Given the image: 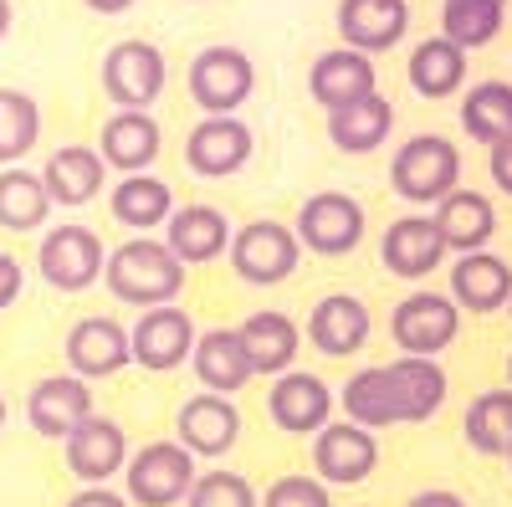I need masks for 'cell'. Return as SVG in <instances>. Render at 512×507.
<instances>
[{
    "label": "cell",
    "mask_w": 512,
    "mask_h": 507,
    "mask_svg": "<svg viewBox=\"0 0 512 507\" xmlns=\"http://www.w3.org/2000/svg\"><path fill=\"white\" fill-rule=\"evenodd\" d=\"M461 129H466V139H477L482 149L507 144L512 139V82H502V77L477 82V88L461 98Z\"/></svg>",
    "instance_id": "4dcf8cb0"
},
{
    "label": "cell",
    "mask_w": 512,
    "mask_h": 507,
    "mask_svg": "<svg viewBox=\"0 0 512 507\" xmlns=\"http://www.w3.org/2000/svg\"><path fill=\"white\" fill-rule=\"evenodd\" d=\"M344 420L364 431H384V426H420L431 420L446 400V369L436 359H410L400 354L395 364H374L344 379V390L333 395Z\"/></svg>",
    "instance_id": "6da1fadb"
},
{
    "label": "cell",
    "mask_w": 512,
    "mask_h": 507,
    "mask_svg": "<svg viewBox=\"0 0 512 507\" xmlns=\"http://www.w3.org/2000/svg\"><path fill=\"white\" fill-rule=\"evenodd\" d=\"M390 185L400 200H420V205H436L441 195H451L461 185V154L451 139L441 134H415L395 149L390 159Z\"/></svg>",
    "instance_id": "3957f363"
},
{
    "label": "cell",
    "mask_w": 512,
    "mask_h": 507,
    "mask_svg": "<svg viewBox=\"0 0 512 507\" xmlns=\"http://www.w3.org/2000/svg\"><path fill=\"white\" fill-rule=\"evenodd\" d=\"M175 431H180V446L190 456H226L236 446V436H241V415H236L231 395L200 390L195 400L180 405V426Z\"/></svg>",
    "instance_id": "603a6c76"
},
{
    "label": "cell",
    "mask_w": 512,
    "mask_h": 507,
    "mask_svg": "<svg viewBox=\"0 0 512 507\" xmlns=\"http://www.w3.org/2000/svg\"><path fill=\"white\" fill-rule=\"evenodd\" d=\"M507 379H512V354H507ZM507 390H512V385H507Z\"/></svg>",
    "instance_id": "7dc6e473"
},
{
    "label": "cell",
    "mask_w": 512,
    "mask_h": 507,
    "mask_svg": "<svg viewBox=\"0 0 512 507\" xmlns=\"http://www.w3.org/2000/svg\"><path fill=\"white\" fill-rule=\"evenodd\" d=\"M103 180H108V164L88 144H67L41 164V185H47L52 205H88L103 195Z\"/></svg>",
    "instance_id": "4316f807"
},
{
    "label": "cell",
    "mask_w": 512,
    "mask_h": 507,
    "mask_svg": "<svg viewBox=\"0 0 512 507\" xmlns=\"http://www.w3.org/2000/svg\"><path fill=\"white\" fill-rule=\"evenodd\" d=\"M6 31H11V0H0V41H6Z\"/></svg>",
    "instance_id": "f6af8a7d"
},
{
    "label": "cell",
    "mask_w": 512,
    "mask_h": 507,
    "mask_svg": "<svg viewBox=\"0 0 512 507\" xmlns=\"http://www.w3.org/2000/svg\"><path fill=\"white\" fill-rule=\"evenodd\" d=\"M507 467H512V451H507Z\"/></svg>",
    "instance_id": "c3c4849f"
},
{
    "label": "cell",
    "mask_w": 512,
    "mask_h": 507,
    "mask_svg": "<svg viewBox=\"0 0 512 507\" xmlns=\"http://www.w3.org/2000/svg\"><path fill=\"white\" fill-rule=\"evenodd\" d=\"M47 216H52V200H47L41 175H31L21 164L0 169V226L6 231H41Z\"/></svg>",
    "instance_id": "836d02e7"
},
{
    "label": "cell",
    "mask_w": 512,
    "mask_h": 507,
    "mask_svg": "<svg viewBox=\"0 0 512 507\" xmlns=\"http://www.w3.org/2000/svg\"><path fill=\"white\" fill-rule=\"evenodd\" d=\"M441 36L461 52L487 47V41L502 36V6L497 0H446L441 6Z\"/></svg>",
    "instance_id": "d590c367"
},
{
    "label": "cell",
    "mask_w": 512,
    "mask_h": 507,
    "mask_svg": "<svg viewBox=\"0 0 512 507\" xmlns=\"http://www.w3.org/2000/svg\"><path fill=\"white\" fill-rule=\"evenodd\" d=\"M175 210V190L154 175H123L118 190H113V221L128 226V231H154L169 221Z\"/></svg>",
    "instance_id": "d6a6232c"
},
{
    "label": "cell",
    "mask_w": 512,
    "mask_h": 507,
    "mask_svg": "<svg viewBox=\"0 0 512 507\" xmlns=\"http://www.w3.org/2000/svg\"><path fill=\"white\" fill-rule=\"evenodd\" d=\"M461 82H466V52L451 47L446 36H425L420 47L410 52V88L420 98L441 103V98L461 93Z\"/></svg>",
    "instance_id": "1f68e13d"
},
{
    "label": "cell",
    "mask_w": 512,
    "mask_h": 507,
    "mask_svg": "<svg viewBox=\"0 0 512 507\" xmlns=\"http://www.w3.org/2000/svg\"><path fill=\"white\" fill-rule=\"evenodd\" d=\"M262 507H333V492L318 477H277Z\"/></svg>",
    "instance_id": "f35d334b"
},
{
    "label": "cell",
    "mask_w": 512,
    "mask_h": 507,
    "mask_svg": "<svg viewBox=\"0 0 512 507\" xmlns=\"http://www.w3.org/2000/svg\"><path fill=\"white\" fill-rule=\"evenodd\" d=\"M436 231H441V241H446V251H487V241L497 236V210H492V200L482 195V190H451V195H441L436 200Z\"/></svg>",
    "instance_id": "d4e9b609"
},
{
    "label": "cell",
    "mask_w": 512,
    "mask_h": 507,
    "mask_svg": "<svg viewBox=\"0 0 512 507\" xmlns=\"http://www.w3.org/2000/svg\"><path fill=\"white\" fill-rule=\"evenodd\" d=\"M226 257H231V267L246 287H277L297 272L303 246H297L292 226H282V221H251V226L231 231Z\"/></svg>",
    "instance_id": "5b68a950"
},
{
    "label": "cell",
    "mask_w": 512,
    "mask_h": 507,
    "mask_svg": "<svg viewBox=\"0 0 512 507\" xmlns=\"http://www.w3.org/2000/svg\"><path fill=\"white\" fill-rule=\"evenodd\" d=\"M88 415H93V385H88V379H77V374H47L26 395V420H31L36 436L67 441Z\"/></svg>",
    "instance_id": "9a60e30c"
},
{
    "label": "cell",
    "mask_w": 512,
    "mask_h": 507,
    "mask_svg": "<svg viewBox=\"0 0 512 507\" xmlns=\"http://www.w3.org/2000/svg\"><path fill=\"white\" fill-rule=\"evenodd\" d=\"M308 93L323 113H338L369 93H379V72H374V57L364 52H349V47H333L323 52L313 67H308Z\"/></svg>",
    "instance_id": "ac0fdd59"
},
{
    "label": "cell",
    "mask_w": 512,
    "mask_h": 507,
    "mask_svg": "<svg viewBox=\"0 0 512 507\" xmlns=\"http://www.w3.org/2000/svg\"><path fill=\"white\" fill-rule=\"evenodd\" d=\"M164 246L180 267H205L226 257L231 246V221L221 216L216 205H175L164 221Z\"/></svg>",
    "instance_id": "2e32d148"
},
{
    "label": "cell",
    "mask_w": 512,
    "mask_h": 507,
    "mask_svg": "<svg viewBox=\"0 0 512 507\" xmlns=\"http://www.w3.org/2000/svg\"><path fill=\"white\" fill-rule=\"evenodd\" d=\"M82 6L98 11V16H123L128 6H134V0H82Z\"/></svg>",
    "instance_id": "ee69618b"
},
{
    "label": "cell",
    "mask_w": 512,
    "mask_h": 507,
    "mask_svg": "<svg viewBox=\"0 0 512 507\" xmlns=\"http://www.w3.org/2000/svg\"><path fill=\"white\" fill-rule=\"evenodd\" d=\"M36 139H41L36 98L21 93V88H0V164L11 169L16 159H26L36 149Z\"/></svg>",
    "instance_id": "8d00e7d4"
},
{
    "label": "cell",
    "mask_w": 512,
    "mask_h": 507,
    "mask_svg": "<svg viewBox=\"0 0 512 507\" xmlns=\"http://www.w3.org/2000/svg\"><path fill=\"white\" fill-rule=\"evenodd\" d=\"M466 441L482 456H507L512 451V390H482L466 405Z\"/></svg>",
    "instance_id": "e575fe53"
},
{
    "label": "cell",
    "mask_w": 512,
    "mask_h": 507,
    "mask_svg": "<svg viewBox=\"0 0 512 507\" xmlns=\"http://www.w3.org/2000/svg\"><path fill=\"white\" fill-rule=\"evenodd\" d=\"M267 410H272V426H277V431H287V436H313V431H323L328 420H333L338 400H333V390L323 385L318 374L287 369V374L272 379Z\"/></svg>",
    "instance_id": "4fadbf2b"
},
{
    "label": "cell",
    "mask_w": 512,
    "mask_h": 507,
    "mask_svg": "<svg viewBox=\"0 0 512 507\" xmlns=\"http://www.w3.org/2000/svg\"><path fill=\"white\" fill-rule=\"evenodd\" d=\"M292 236H297V246L318 251V257H349L364 241V210L344 190H318L313 200H303V210H297Z\"/></svg>",
    "instance_id": "ba28073f"
},
{
    "label": "cell",
    "mask_w": 512,
    "mask_h": 507,
    "mask_svg": "<svg viewBox=\"0 0 512 507\" xmlns=\"http://www.w3.org/2000/svg\"><path fill=\"white\" fill-rule=\"evenodd\" d=\"M62 354H67V374L88 379V385H93V379L118 374L123 364H134V359H128V328L113 323V318H82V323H72Z\"/></svg>",
    "instance_id": "d6986e66"
},
{
    "label": "cell",
    "mask_w": 512,
    "mask_h": 507,
    "mask_svg": "<svg viewBox=\"0 0 512 507\" xmlns=\"http://www.w3.org/2000/svg\"><path fill=\"white\" fill-rule=\"evenodd\" d=\"M21 287H26V272H21V262L11 257V251H0V313H6V308L21 298Z\"/></svg>",
    "instance_id": "ab89813d"
},
{
    "label": "cell",
    "mask_w": 512,
    "mask_h": 507,
    "mask_svg": "<svg viewBox=\"0 0 512 507\" xmlns=\"http://www.w3.org/2000/svg\"><path fill=\"white\" fill-rule=\"evenodd\" d=\"M374 467H379L374 431L354 426V420H328L323 431H313V472L323 487H354L374 477Z\"/></svg>",
    "instance_id": "7c38bea8"
},
{
    "label": "cell",
    "mask_w": 512,
    "mask_h": 507,
    "mask_svg": "<svg viewBox=\"0 0 512 507\" xmlns=\"http://www.w3.org/2000/svg\"><path fill=\"white\" fill-rule=\"evenodd\" d=\"M195 487V456L180 441H154L128 451L123 467V497L139 507H175Z\"/></svg>",
    "instance_id": "277c9868"
},
{
    "label": "cell",
    "mask_w": 512,
    "mask_h": 507,
    "mask_svg": "<svg viewBox=\"0 0 512 507\" xmlns=\"http://www.w3.org/2000/svg\"><path fill=\"white\" fill-rule=\"evenodd\" d=\"M507 313H512V298H507Z\"/></svg>",
    "instance_id": "681fc988"
},
{
    "label": "cell",
    "mask_w": 512,
    "mask_h": 507,
    "mask_svg": "<svg viewBox=\"0 0 512 507\" xmlns=\"http://www.w3.org/2000/svg\"><path fill=\"white\" fill-rule=\"evenodd\" d=\"M98 159L118 175H149V164L159 159V123L144 108H118L103 134H98Z\"/></svg>",
    "instance_id": "44dd1931"
},
{
    "label": "cell",
    "mask_w": 512,
    "mask_h": 507,
    "mask_svg": "<svg viewBox=\"0 0 512 507\" xmlns=\"http://www.w3.org/2000/svg\"><path fill=\"white\" fill-rule=\"evenodd\" d=\"M103 93L118 108H144L164 93V52L144 36H128L118 47H108L103 57Z\"/></svg>",
    "instance_id": "8fae6325"
},
{
    "label": "cell",
    "mask_w": 512,
    "mask_h": 507,
    "mask_svg": "<svg viewBox=\"0 0 512 507\" xmlns=\"http://www.w3.org/2000/svg\"><path fill=\"white\" fill-rule=\"evenodd\" d=\"M497 6H507V0H497Z\"/></svg>",
    "instance_id": "f907efd6"
},
{
    "label": "cell",
    "mask_w": 512,
    "mask_h": 507,
    "mask_svg": "<svg viewBox=\"0 0 512 507\" xmlns=\"http://www.w3.org/2000/svg\"><path fill=\"white\" fill-rule=\"evenodd\" d=\"M492 159H487V169H492V185L502 190V195H512V139L507 144H497V149H487Z\"/></svg>",
    "instance_id": "60d3db41"
},
{
    "label": "cell",
    "mask_w": 512,
    "mask_h": 507,
    "mask_svg": "<svg viewBox=\"0 0 512 507\" xmlns=\"http://www.w3.org/2000/svg\"><path fill=\"white\" fill-rule=\"evenodd\" d=\"M185 507H256V492L241 472H205L185 492Z\"/></svg>",
    "instance_id": "74e56055"
},
{
    "label": "cell",
    "mask_w": 512,
    "mask_h": 507,
    "mask_svg": "<svg viewBox=\"0 0 512 507\" xmlns=\"http://www.w3.org/2000/svg\"><path fill=\"white\" fill-rule=\"evenodd\" d=\"M190 369L200 379V390H210V395H236L251 379V364H246V349H241L236 328H205V333H195Z\"/></svg>",
    "instance_id": "83f0119b"
},
{
    "label": "cell",
    "mask_w": 512,
    "mask_h": 507,
    "mask_svg": "<svg viewBox=\"0 0 512 507\" xmlns=\"http://www.w3.org/2000/svg\"><path fill=\"white\" fill-rule=\"evenodd\" d=\"M62 456H67V472H72L77 482L103 487L108 477H118V472L128 467V436L113 426V420L88 415V420H82V426L67 436Z\"/></svg>",
    "instance_id": "ffe728a7"
},
{
    "label": "cell",
    "mask_w": 512,
    "mask_h": 507,
    "mask_svg": "<svg viewBox=\"0 0 512 507\" xmlns=\"http://www.w3.org/2000/svg\"><path fill=\"white\" fill-rule=\"evenodd\" d=\"M103 282L118 303L128 308H159V303H175L180 298V287H185V267L169 257V246L164 241H123L108 251V262H103Z\"/></svg>",
    "instance_id": "7a4b0ae2"
},
{
    "label": "cell",
    "mask_w": 512,
    "mask_h": 507,
    "mask_svg": "<svg viewBox=\"0 0 512 507\" xmlns=\"http://www.w3.org/2000/svg\"><path fill=\"white\" fill-rule=\"evenodd\" d=\"M67 507H134L123 492H113V487H82Z\"/></svg>",
    "instance_id": "b9f144b4"
},
{
    "label": "cell",
    "mask_w": 512,
    "mask_h": 507,
    "mask_svg": "<svg viewBox=\"0 0 512 507\" xmlns=\"http://www.w3.org/2000/svg\"><path fill=\"white\" fill-rule=\"evenodd\" d=\"M390 333H395L400 354H410V359H436L441 349L456 344L461 308L446 298V292H410V298L390 313Z\"/></svg>",
    "instance_id": "9c48e42d"
},
{
    "label": "cell",
    "mask_w": 512,
    "mask_h": 507,
    "mask_svg": "<svg viewBox=\"0 0 512 507\" xmlns=\"http://www.w3.org/2000/svg\"><path fill=\"white\" fill-rule=\"evenodd\" d=\"M195 349V318L175 303H159V308H144L139 323L128 328V359L149 374H169L180 369Z\"/></svg>",
    "instance_id": "30bf717a"
},
{
    "label": "cell",
    "mask_w": 512,
    "mask_h": 507,
    "mask_svg": "<svg viewBox=\"0 0 512 507\" xmlns=\"http://www.w3.org/2000/svg\"><path fill=\"white\" fill-rule=\"evenodd\" d=\"M190 98L205 118H226L256 93V62L241 47H205L190 62Z\"/></svg>",
    "instance_id": "52a82bcc"
},
{
    "label": "cell",
    "mask_w": 512,
    "mask_h": 507,
    "mask_svg": "<svg viewBox=\"0 0 512 507\" xmlns=\"http://www.w3.org/2000/svg\"><path fill=\"white\" fill-rule=\"evenodd\" d=\"M251 149H256V139H251V129L236 113L200 118L190 129V139H185V164L195 169V175H205V180H226V175H236V169H246Z\"/></svg>",
    "instance_id": "5bb4252c"
},
{
    "label": "cell",
    "mask_w": 512,
    "mask_h": 507,
    "mask_svg": "<svg viewBox=\"0 0 512 507\" xmlns=\"http://www.w3.org/2000/svg\"><path fill=\"white\" fill-rule=\"evenodd\" d=\"M308 338L328 359H349L369 344V308L349 298V292H328L308 318Z\"/></svg>",
    "instance_id": "f1b7e54d"
},
{
    "label": "cell",
    "mask_w": 512,
    "mask_h": 507,
    "mask_svg": "<svg viewBox=\"0 0 512 507\" xmlns=\"http://www.w3.org/2000/svg\"><path fill=\"white\" fill-rule=\"evenodd\" d=\"M0 431H6V395H0Z\"/></svg>",
    "instance_id": "bcb514c9"
},
{
    "label": "cell",
    "mask_w": 512,
    "mask_h": 507,
    "mask_svg": "<svg viewBox=\"0 0 512 507\" xmlns=\"http://www.w3.org/2000/svg\"><path fill=\"white\" fill-rule=\"evenodd\" d=\"M103 262H108V246L88 226H52L36 246V272L57 292H88L103 277Z\"/></svg>",
    "instance_id": "8992f818"
},
{
    "label": "cell",
    "mask_w": 512,
    "mask_h": 507,
    "mask_svg": "<svg viewBox=\"0 0 512 507\" xmlns=\"http://www.w3.org/2000/svg\"><path fill=\"white\" fill-rule=\"evenodd\" d=\"M379 257L400 282H420L446 262V241L431 216H400L379 241Z\"/></svg>",
    "instance_id": "7402d4cb"
},
{
    "label": "cell",
    "mask_w": 512,
    "mask_h": 507,
    "mask_svg": "<svg viewBox=\"0 0 512 507\" xmlns=\"http://www.w3.org/2000/svg\"><path fill=\"white\" fill-rule=\"evenodd\" d=\"M236 338H241V349H246L251 374H272V379L297 364V344H303L297 323H292L287 313H277V308L251 313V318L236 328Z\"/></svg>",
    "instance_id": "484cf974"
},
{
    "label": "cell",
    "mask_w": 512,
    "mask_h": 507,
    "mask_svg": "<svg viewBox=\"0 0 512 507\" xmlns=\"http://www.w3.org/2000/svg\"><path fill=\"white\" fill-rule=\"evenodd\" d=\"M390 129H395V108H390V98H379V93L328 113V139H333V149H344V154L379 149L384 139H390Z\"/></svg>",
    "instance_id": "f546056e"
},
{
    "label": "cell",
    "mask_w": 512,
    "mask_h": 507,
    "mask_svg": "<svg viewBox=\"0 0 512 507\" xmlns=\"http://www.w3.org/2000/svg\"><path fill=\"white\" fill-rule=\"evenodd\" d=\"M405 507H466V497L451 492V487H431V492H415Z\"/></svg>",
    "instance_id": "7bdbcfd3"
},
{
    "label": "cell",
    "mask_w": 512,
    "mask_h": 507,
    "mask_svg": "<svg viewBox=\"0 0 512 507\" xmlns=\"http://www.w3.org/2000/svg\"><path fill=\"white\" fill-rule=\"evenodd\" d=\"M410 31V6L405 0H338V36L349 52L379 57L400 47V36Z\"/></svg>",
    "instance_id": "e0dca14e"
},
{
    "label": "cell",
    "mask_w": 512,
    "mask_h": 507,
    "mask_svg": "<svg viewBox=\"0 0 512 507\" xmlns=\"http://www.w3.org/2000/svg\"><path fill=\"white\" fill-rule=\"evenodd\" d=\"M512 298V267L497 251H466L451 267V303L461 313H497Z\"/></svg>",
    "instance_id": "cb8c5ba5"
}]
</instances>
